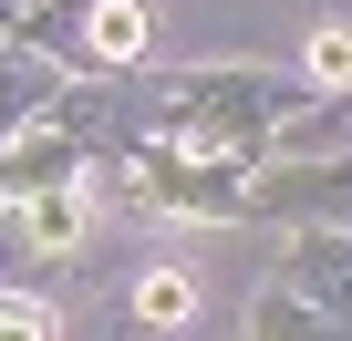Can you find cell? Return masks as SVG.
Masks as SVG:
<instances>
[{
    "label": "cell",
    "instance_id": "6da1fadb",
    "mask_svg": "<svg viewBox=\"0 0 352 341\" xmlns=\"http://www.w3.org/2000/svg\"><path fill=\"white\" fill-rule=\"evenodd\" d=\"M290 300H321L331 320H352V238H311V248H290Z\"/></svg>",
    "mask_w": 352,
    "mask_h": 341
},
{
    "label": "cell",
    "instance_id": "8992f818",
    "mask_svg": "<svg viewBox=\"0 0 352 341\" xmlns=\"http://www.w3.org/2000/svg\"><path fill=\"white\" fill-rule=\"evenodd\" d=\"M311 83H321V93L352 83V32H321V42H311Z\"/></svg>",
    "mask_w": 352,
    "mask_h": 341
},
{
    "label": "cell",
    "instance_id": "3957f363",
    "mask_svg": "<svg viewBox=\"0 0 352 341\" xmlns=\"http://www.w3.org/2000/svg\"><path fill=\"white\" fill-rule=\"evenodd\" d=\"M187 269H145V290H135V320H187Z\"/></svg>",
    "mask_w": 352,
    "mask_h": 341
},
{
    "label": "cell",
    "instance_id": "277c9868",
    "mask_svg": "<svg viewBox=\"0 0 352 341\" xmlns=\"http://www.w3.org/2000/svg\"><path fill=\"white\" fill-rule=\"evenodd\" d=\"M135 42H145V11H135V0H104V11H94V52H104V62H124Z\"/></svg>",
    "mask_w": 352,
    "mask_h": 341
},
{
    "label": "cell",
    "instance_id": "52a82bcc",
    "mask_svg": "<svg viewBox=\"0 0 352 341\" xmlns=\"http://www.w3.org/2000/svg\"><path fill=\"white\" fill-rule=\"evenodd\" d=\"M259 331H270V341H331V331H321V320H311V310H300L290 290H280V300L259 310Z\"/></svg>",
    "mask_w": 352,
    "mask_h": 341
},
{
    "label": "cell",
    "instance_id": "5b68a950",
    "mask_svg": "<svg viewBox=\"0 0 352 341\" xmlns=\"http://www.w3.org/2000/svg\"><path fill=\"white\" fill-rule=\"evenodd\" d=\"M42 93H52V83H42V62H0V134H11Z\"/></svg>",
    "mask_w": 352,
    "mask_h": 341
},
{
    "label": "cell",
    "instance_id": "ba28073f",
    "mask_svg": "<svg viewBox=\"0 0 352 341\" xmlns=\"http://www.w3.org/2000/svg\"><path fill=\"white\" fill-rule=\"evenodd\" d=\"M0 341H52V320H42V300H0Z\"/></svg>",
    "mask_w": 352,
    "mask_h": 341
},
{
    "label": "cell",
    "instance_id": "7a4b0ae2",
    "mask_svg": "<svg viewBox=\"0 0 352 341\" xmlns=\"http://www.w3.org/2000/svg\"><path fill=\"white\" fill-rule=\"evenodd\" d=\"M21 228H32V248H73V238H83V187H42V197H21Z\"/></svg>",
    "mask_w": 352,
    "mask_h": 341
}]
</instances>
